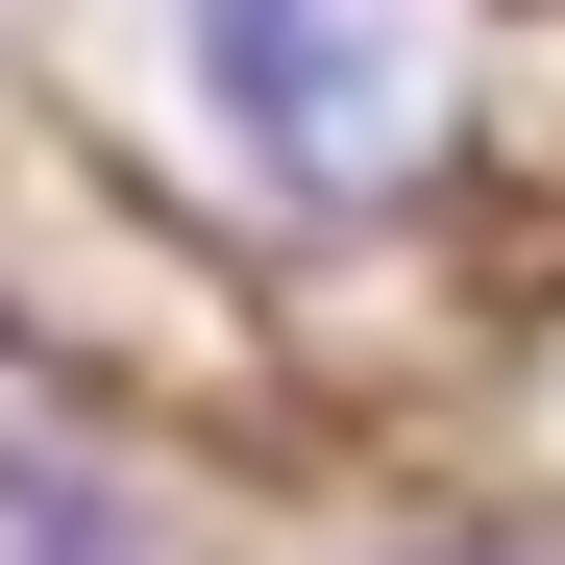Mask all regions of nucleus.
<instances>
[{"mask_svg": "<svg viewBox=\"0 0 565 565\" xmlns=\"http://www.w3.org/2000/svg\"><path fill=\"white\" fill-rule=\"evenodd\" d=\"M198 74H222V124L296 172V198L394 172V124H418V50H394V0H198Z\"/></svg>", "mask_w": 565, "mask_h": 565, "instance_id": "f257e3e1", "label": "nucleus"}, {"mask_svg": "<svg viewBox=\"0 0 565 565\" xmlns=\"http://www.w3.org/2000/svg\"><path fill=\"white\" fill-rule=\"evenodd\" d=\"M0 565H148V516H124L74 443H0Z\"/></svg>", "mask_w": 565, "mask_h": 565, "instance_id": "f03ea898", "label": "nucleus"}]
</instances>
